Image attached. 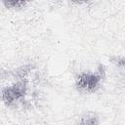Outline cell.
<instances>
[{
    "mask_svg": "<svg viewBox=\"0 0 125 125\" xmlns=\"http://www.w3.org/2000/svg\"><path fill=\"white\" fill-rule=\"evenodd\" d=\"M27 90V82L26 80H18L11 86L4 87L2 89V100L3 102L11 105L16 102L22 100L26 94Z\"/></svg>",
    "mask_w": 125,
    "mask_h": 125,
    "instance_id": "cell-2",
    "label": "cell"
},
{
    "mask_svg": "<svg viewBox=\"0 0 125 125\" xmlns=\"http://www.w3.org/2000/svg\"><path fill=\"white\" fill-rule=\"evenodd\" d=\"M99 123L100 120L98 115L93 112H88L81 117L78 125H99Z\"/></svg>",
    "mask_w": 125,
    "mask_h": 125,
    "instance_id": "cell-3",
    "label": "cell"
},
{
    "mask_svg": "<svg viewBox=\"0 0 125 125\" xmlns=\"http://www.w3.org/2000/svg\"><path fill=\"white\" fill-rule=\"evenodd\" d=\"M104 77V68L102 64L99 65V68L96 72H81L75 78L76 87L83 92H95L103 78Z\"/></svg>",
    "mask_w": 125,
    "mask_h": 125,
    "instance_id": "cell-1",
    "label": "cell"
},
{
    "mask_svg": "<svg viewBox=\"0 0 125 125\" xmlns=\"http://www.w3.org/2000/svg\"><path fill=\"white\" fill-rule=\"evenodd\" d=\"M3 3L7 8H21L26 4L25 1H4Z\"/></svg>",
    "mask_w": 125,
    "mask_h": 125,
    "instance_id": "cell-5",
    "label": "cell"
},
{
    "mask_svg": "<svg viewBox=\"0 0 125 125\" xmlns=\"http://www.w3.org/2000/svg\"><path fill=\"white\" fill-rule=\"evenodd\" d=\"M31 67H32V66H31L30 64L21 66L20 68H18V69L15 71V75L18 77L19 80H24L25 77L27 76V74L30 72Z\"/></svg>",
    "mask_w": 125,
    "mask_h": 125,
    "instance_id": "cell-4",
    "label": "cell"
}]
</instances>
